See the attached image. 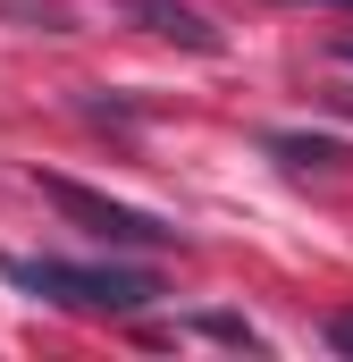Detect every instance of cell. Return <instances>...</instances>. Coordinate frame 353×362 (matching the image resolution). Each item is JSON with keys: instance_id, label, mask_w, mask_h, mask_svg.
<instances>
[{"instance_id": "3957f363", "label": "cell", "mask_w": 353, "mask_h": 362, "mask_svg": "<svg viewBox=\"0 0 353 362\" xmlns=\"http://www.w3.org/2000/svg\"><path fill=\"white\" fill-rule=\"evenodd\" d=\"M152 34H169V42H185V51H219V25H202V8H185V0H126Z\"/></svg>"}, {"instance_id": "52a82bcc", "label": "cell", "mask_w": 353, "mask_h": 362, "mask_svg": "<svg viewBox=\"0 0 353 362\" xmlns=\"http://www.w3.org/2000/svg\"><path fill=\"white\" fill-rule=\"evenodd\" d=\"M328 346H337V354H353V312H345V320H328Z\"/></svg>"}, {"instance_id": "277c9868", "label": "cell", "mask_w": 353, "mask_h": 362, "mask_svg": "<svg viewBox=\"0 0 353 362\" xmlns=\"http://www.w3.org/2000/svg\"><path fill=\"white\" fill-rule=\"evenodd\" d=\"M269 152H277L286 169H337V144H328V135H269Z\"/></svg>"}, {"instance_id": "ba28073f", "label": "cell", "mask_w": 353, "mask_h": 362, "mask_svg": "<svg viewBox=\"0 0 353 362\" xmlns=\"http://www.w3.org/2000/svg\"><path fill=\"white\" fill-rule=\"evenodd\" d=\"M337 59H345V68H353V34H345V42H337Z\"/></svg>"}, {"instance_id": "6da1fadb", "label": "cell", "mask_w": 353, "mask_h": 362, "mask_svg": "<svg viewBox=\"0 0 353 362\" xmlns=\"http://www.w3.org/2000/svg\"><path fill=\"white\" fill-rule=\"evenodd\" d=\"M0 270H8V286L51 295V303H68V312H118V320H126V312H152V303H160V278L152 270H118V262L101 270V262H51V253L34 262V253H8Z\"/></svg>"}, {"instance_id": "9c48e42d", "label": "cell", "mask_w": 353, "mask_h": 362, "mask_svg": "<svg viewBox=\"0 0 353 362\" xmlns=\"http://www.w3.org/2000/svg\"><path fill=\"white\" fill-rule=\"evenodd\" d=\"M320 8H353V0H320Z\"/></svg>"}, {"instance_id": "7a4b0ae2", "label": "cell", "mask_w": 353, "mask_h": 362, "mask_svg": "<svg viewBox=\"0 0 353 362\" xmlns=\"http://www.w3.org/2000/svg\"><path fill=\"white\" fill-rule=\"evenodd\" d=\"M42 185V202H59L76 228H92L101 245H176L169 219H152V211H135V202H109V194H92V185L76 177H34Z\"/></svg>"}, {"instance_id": "8992f818", "label": "cell", "mask_w": 353, "mask_h": 362, "mask_svg": "<svg viewBox=\"0 0 353 362\" xmlns=\"http://www.w3.org/2000/svg\"><path fill=\"white\" fill-rule=\"evenodd\" d=\"M0 17H25V25H42V34H68V8H59V0H0Z\"/></svg>"}, {"instance_id": "5b68a950", "label": "cell", "mask_w": 353, "mask_h": 362, "mask_svg": "<svg viewBox=\"0 0 353 362\" xmlns=\"http://www.w3.org/2000/svg\"><path fill=\"white\" fill-rule=\"evenodd\" d=\"M193 329H202V337H219V346H244V354H261V337H253V329H244L236 312H202Z\"/></svg>"}]
</instances>
